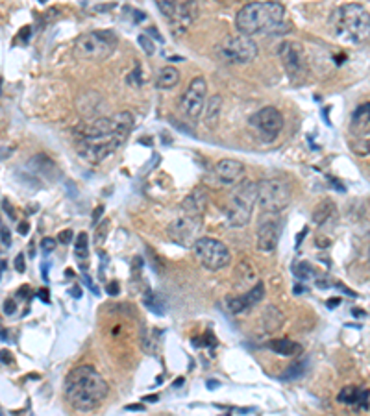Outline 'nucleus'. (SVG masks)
Here are the masks:
<instances>
[{
	"label": "nucleus",
	"instance_id": "f257e3e1",
	"mask_svg": "<svg viewBox=\"0 0 370 416\" xmlns=\"http://www.w3.org/2000/svg\"><path fill=\"white\" fill-rule=\"evenodd\" d=\"M134 128L130 111H119L111 117H100L82 126L76 134V150L80 158L91 165H98L126 143Z\"/></svg>",
	"mask_w": 370,
	"mask_h": 416
},
{
	"label": "nucleus",
	"instance_id": "f03ea898",
	"mask_svg": "<svg viewBox=\"0 0 370 416\" xmlns=\"http://www.w3.org/2000/svg\"><path fill=\"white\" fill-rule=\"evenodd\" d=\"M108 396V383L89 364L71 370L65 379V400L74 411H95Z\"/></svg>",
	"mask_w": 370,
	"mask_h": 416
},
{
	"label": "nucleus",
	"instance_id": "7ed1b4c3",
	"mask_svg": "<svg viewBox=\"0 0 370 416\" xmlns=\"http://www.w3.org/2000/svg\"><path fill=\"white\" fill-rule=\"evenodd\" d=\"M236 26L245 35H267L284 32L285 8L274 0L250 2L236 17Z\"/></svg>",
	"mask_w": 370,
	"mask_h": 416
},
{
	"label": "nucleus",
	"instance_id": "20e7f679",
	"mask_svg": "<svg viewBox=\"0 0 370 416\" xmlns=\"http://www.w3.org/2000/svg\"><path fill=\"white\" fill-rule=\"evenodd\" d=\"M332 30L342 43L359 45L370 37V13L361 4H342L332 13Z\"/></svg>",
	"mask_w": 370,
	"mask_h": 416
},
{
	"label": "nucleus",
	"instance_id": "39448f33",
	"mask_svg": "<svg viewBox=\"0 0 370 416\" xmlns=\"http://www.w3.org/2000/svg\"><path fill=\"white\" fill-rule=\"evenodd\" d=\"M258 204V183L243 180L237 183L226 198V220L231 228H245L252 219Z\"/></svg>",
	"mask_w": 370,
	"mask_h": 416
},
{
	"label": "nucleus",
	"instance_id": "423d86ee",
	"mask_svg": "<svg viewBox=\"0 0 370 416\" xmlns=\"http://www.w3.org/2000/svg\"><path fill=\"white\" fill-rule=\"evenodd\" d=\"M119 39L111 30H93L74 41L72 54L80 62H104L115 52Z\"/></svg>",
	"mask_w": 370,
	"mask_h": 416
},
{
	"label": "nucleus",
	"instance_id": "0eeeda50",
	"mask_svg": "<svg viewBox=\"0 0 370 416\" xmlns=\"http://www.w3.org/2000/svg\"><path fill=\"white\" fill-rule=\"evenodd\" d=\"M291 202V185L282 178H267L258 183V204L269 215H279Z\"/></svg>",
	"mask_w": 370,
	"mask_h": 416
},
{
	"label": "nucleus",
	"instance_id": "6e6552de",
	"mask_svg": "<svg viewBox=\"0 0 370 416\" xmlns=\"http://www.w3.org/2000/svg\"><path fill=\"white\" fill-rule=\"evenodd\" d=\"M216 54L230 65H246L258 56V45L250 35H230L216 47Z\"/></svg>",
	"mask_w": 370,
	"mask_h": 416
},
{
	"label": "nucleus",
	"instance_id": "1a4fd4ad",
	"mask_svg": "<svg viewBox=\"0 0 370 416\" xmlns=\"http://www.w3.org/2000/svg\"><path fill=\"white\" fill-rule=\"evenodd\" d=\"M192 254L195 258L200 261L204 268L207 270H222L224 267H228L231 261L230 250L224 243L213 239V237H200V239L195 241L192 244Z\"/></svg>",
	"mask_w": 370,
	"mask_h": 416
},
{
	"label": "nucleus",
	"instance_id": "9d476101",
	"mask_svg": "<svg viewBox=\"0 0 370 416\" xmlns=\"http://www.w3.org/2000/svg\"><path fill=\"white\" fill-rule=\"evenodd\" d=\"M278 56L289 80L293 83L306 81L309 74V65L302 45L296 43V41H284L278 48Z\"/></svg>",
	"mask_w": 370,
	"mask_h": 416
},
{
	"label": "nucleus",
	"instance_id": "9b49d317",
	"mask_svg": "<svg viewBox=\"0 0 370 416\" xmlns=\"http://www.w3.org/2000/svg\"><path fill=\"white\" fill-rule=\"evenodd\" d=\"M182 111L189 120H198L207 104V83L202 76L192 78L185 93L182 95Z\"/></svg>",
	"mask_w": 370,
	"mask_h": 416
},
{
	"label": "nucleus",
	"instance_id": "f8f14e48",
	"mask_svg": "<svg viewBox=\"0 0 370 416\" xmlns=\"http://www.w3.org/2000/svg\"><path fill=\"white\" fill-rule=\"evenodd\" d=\"M252 122H254V126L258 128V132H260L265 141H272L284 129V115L272 105H267V108L258 111Z\"/></svg>",
	"mask_w": 370,
	"mask_h": 416
},
{
	"label": "nucleus",
	"instance_id": "ddd939ff",
	"mask_svg": "<svg viewBox=\"0 0 370 416\" xmlns=\"http://www.w3.org/2000/svg\"><path fill=\"white\" fill-rule=\"evenodd\" d=\"M202 226V216H192L187 213H182V216L174 220L173 224L168 226V235L173 237V241L180 243L182 246L187 244H195V235L198 233Z\"/></svg>",
	"mask_w": 370,
	"mask_h": 416
},
{
	"label": "nucleus",
	"instance_id": "4468645a",
	"mask_svg": "<svg viewBox=\"0 0 370 416\" xmlns=\"http://www.w3.org/2000/svg\"><path fill=\"white\" fill-rule=\"evenodd\" d=\"M282 228H284V222L276 219V215L265 219L258 228V250L265 252V254L274 252L276 246H278L279 235H282Z\"/></svg>",
	"mask_w": 370,
	"mask_h": 416
},
{
	"label": "nucleus",
	"instance_id": "2eb2a0df",
	"mask_svg": "<svg viewBox=\"0 0 370 416\" xmlns=\"http://www.w3.org/2000/svg\"><path fill=\"white\" fill-rule=\"evenodd\" d=\"M198 13H200V6H198L197 0H185L182 4H178L174 15L170 17V30L173 34L178 37L183 35L192 26V23L198 19Z\"/></svg>",
	"mask_w": 370,
	"mask_h": 416
},
{
	"label": "nucleus",
	"instance_id": "dca6fc26",
	"mask_svg": "<svg viewBox=\"0 0 370 416\" xmlns=\"http://www.w3.org/2000/svg\"><path fill=\"white\" fill-rule=\"evenodd\" d=\"M213 173L222 185H237L239 182H243L245 165L237 159H221L219 163H215Z\"/></svg>",
	"mask_w": 370,
	"mask_h": 416
},
{
	"label": "nucleus",
	"instance_id": "f3484780",
	"mask_svg": "<svg viewBox=\"0 0 370 416\" xmlns=\"http://www.w3.org/2000/svg\"><path fill=\"white\" fill-rule=\"evenodd\" d=\"M265 296V285L263 282H258L254 287L250 289L245 294H241V296L230 298L228 300V309H230L233 315H239V313H245L248 309H252L254 306H258Z\"/></svg>",
	"mask_w": 370,
	"mask_h": 416
},
{
	"label": "nucleus",
	"instance_id": "a211bd4d",
	"mask_svg": "<svg viewBox=\"0 0 370 416\" xmlns=\"http://www.w3.org/2000/svg\"><path fill=\"white\" fill-rule=\"evenodd\" d=\"M370 393L369 391H363V388L357 387H347L342 388L339 396H337V402L342 403V405H354V407H366V400H369Z\"/></svg>",
	"mask_w": 370,
	"mask_h": 416
},
{
	"label": "nucleus",
	"instance_id": "6ab92c4d",
	"mask_svg": "<svg viewBox=\"0 0 370 416\" xmlns=\"http://www.w3.org/2000/svg\"><path fill=\"white\" fill-rule=\"evenodd\" d=\"M352 134L361 135L370 129V102L361 104L352 115Z\"/></svg>",
	"mask_w": 370,
	"mask_h": 416
},
{
	"label": "nucleus",
	"instance_id": "aec40b11",
	"mask_svg": "<svg viewBox=\"0 0 370 416\" xmlns=\"http://www.w3.org/2000/svg\"><path fill=\"white\" fill-rule=\"evenodd\" d=\"M269 348L282 357H296L302 354V345L291 339H274L269 342Z\"/></svg>",
	"mask_w": 370,
	"mask_h": 416
},
{
	"label": "nucleus",
	"instance_id": "412c9836",
	"mask_svg": "<svg viewBox=\"0 0 370 416\" xmlns=\"http://www.w3.org/2000/svg\"><path fill=\"white\" fill-rule=\"evenodd\" d=\"M204 209H206V195L202 191H195L182 204V213L192 216H202Z\"/></svg>",
	"mask_w": 370,
	"mask_h": 416
},
{
	"label": "nucleus",
	"instance_id": "4be33fe9",
	"mask_svg": "<svg viewBox=\"0 0 370 416\" xmlns=\"http://www.w3.org/2000/svg\"><path fill=\"white\" fill-rule=\"evenodd\" d=\"M180 81V72L174 67H163L158 72V78H156V87L158 89H173V87L178 86Z\"/></svg>",
	"mask_w": 370,
	"mask_h": 416
},
{
	"label": "nucleus",
	"instance_id": "5701e85b",
	"mask_svg": "<svg viewBox=\"0 0 370 416\" xmlns=\"http://www.w3.org/2000/svg\"><path fill=\"white\" fill-rule=\"evenodd\" d=\"M221 108H222V98L219 95L212 96L206 104V110H204V120H206L207 128H213L219 120V115H221Z\"/></svg>",
	"mask_w": 370,
	"mask_h": 416
},
{
	"label": "nucleus",
	"instance_id": "b1692460",
	"mask_svg": "<svg viewBox=\"0 0 370 416\" xmlns=\"http://www.w3.org/2000/svg\"><path fill=\"white\" fill-rule=\"evenodd\" d=\"M237 287H248L255 282V270L248 261H241L236 272Z\"/></svg>",
	"mask_w": 370,
	"mask_h": 416
},
{
	"label": "nucleus",
	"instance_id": "393cba45",
	"mask_svg": "<svg viewBox=\"0 0 370 416\" xmlns=\"http://www.w3.org/2000/svg\"><path fill=\"white\" fill-rule=\"evenodd\" d=\"M265 325H267V330L269 331H276L282 328V324H284V316H282V313L276 309V307H267V311H265Z\"/></svg>",
	"mask_w": 370,
	"mask_h": 416
},
{
	"label": "nucleus",
	"instance_id": "a878e982",
	"mask_svg": "<svg viewBox=\"0 0 370 416\" xmlns=\"http://www.w3.org/2000/svg\"><path fill=\"white\" fill-rule=\"evenodd\" d=\"M333 215H335V206H333L332 202H323V204L318 206L317 213H315V222L324 226L326 222H332Z\"/></svg>",
	"mask_w": 370,
	"mask_h": 416
},
{
	"label": "nucleus",
	"instance_id": "bb28decb",
	"mask_svg": "<svg viewBox=\"0 0 370 416\" xmlns=\"http://www.w3.org/2000/svg\"><path fill=\"white\" fill-rule=\"evenodd\" d=\"M354 152L361 154V156H369L370 154V129L365 134L356 135V141H354Z\"/></svg>",
	"mask_w": 370,
	"mask_h": 416
},
{
	"label": "nucleus",
	"instance_id": "cd10ccee",
	"mask_svg": "<svg viewBox=\"0 0 370 416\" xmlns=\"http://www.w3.org/2000/svg\"><path fill=\"white\" fill-rule=\"evenodd\" d=\"M154 2L156 6H158V10L161 11L167 19H170L174 15V11H176V8H178V0H154Z\"/></svg>",
	"mask_w": 370,
	"mask_h": 416
},
{
	"label": "nucleus",
	"instance_id": "c85d7f7f",
	"mask_svg": "<svg viewBox=\"0 0 370 416\" xmlns=\"http://www.w3.org/2000/svg\"><path fill=\"white\" fill-rule=\"evenodd\" d=\"M306 374V363H294L291 364L289 369H285V372L282 374V379H296L300 378V376H303Z\"/></svg>",
	"mask_w": 370,
	"mask_h": 416
},
{
	"label": "nucleus",
	"instance_id": "c756f323",
	"mask_svg": "<svg viewBox=\"0 0 370 416\" xmlns=\"http://www.w3.org/2000/svg\"><path fill=\"white\" fill-rule=\"evenodd\" d=\"M87 235L86 233H80L78 235V239H76V258L78 261H82L83 259V263L87 261V255H89V252H87Z\"/></svg>",
	"mask_w": 370,
	"mask_h": 416
},
{
	"label": "nucleus",
	"instance_id": "7c9ffc66",
	"mask_svg": "<svg viewBox=\"0 0 370 416\" xmlns=\"http://www.w3.org/2000/svg\"><path fill=\"white\" fill-rule=\"evenodd\" d=\"M293 274L299 279H309L311 276H315V272H313V268L309 267L308 263H294L293 267Z\"/></svg>",
	"mask_w": 370,
	"mask_h": 416
},
{
	"label": "nucleus",
	"instance_id": "2f4dec72",
	"mask_svg": "<svg viewBox=\"0 0 370 416\" xmlns=\"http://www.w3.org/2000/svg\"><path fill=\"white\" fill-rule=\"evenodd\" d=\"M144 304L152 309L154 313H158V315H163V306H159L158 304V296L156 294H152L150 291H146V296H144Z\"/></svg>",
	"mask_w": 370,
	"mask_h": 416
},
{
	"label": "nucleus",
	"instance_id": "473e14b6",
	"mask_svg": "<svg viewBox=\"0 0 370 416\" xmlns=\"http://www.w3.org/2000/svg\"><path fill=\"white\" fill-rule=\"evenodd\" d=\"M106 235H108V220H102L100 226L96 228L95 231V244L96 246H100V244H104V241H106Z\"/></svg>",
	"mask_w": 370,
	"mask_h": 416
},
{
	"label": "nucleus",
	"instance_id": "72a5a7b5",
	"mask_svg": "<svg viewBox=\"0 0 370 416\" xmlns=\"http://www.w3.org/2000/svg\"><path fill=\"white\" fill-rule=\"evenodd\" d=\"M139 45L143 47V50L146 54H149V56H152V54L156 52L154 43H152V41H150V39L146 37V35H139Z\"/></svg>",
	"mask_w": 370,
	"mask_h": 416
},
{
	"label": "nucleus",
	"instance_id": "f704fd0d",
	"mask_svg": "<svg viewBox=\"0 0 370 416\" xmlns=\"http://www.w3.org/2000/svg\"><path fill=\"white\" fill-rule=\"evenodd\" d=\"M54 248H56V241H54L52 237H45V239L41 241V250H43L45 254L54 252Z\"/></svg>",
	"mask_w": 370,
	"mask_h": 416
},
{
	"label": "nucleus",
	"instance_id": "c9c22d12",
	"mask_svg": "<svg viewBox=\"0 0 370 416\" xmlns=\"http://www.w3.org/2000/svg\"><path fill=\"white\" fill-rule=\"evenodd\" d=\"M15 311H17V304H15L13 300H6L4 301V315L11 316V315H15Z\"/></svg>",
	"mask_w": 370,
	"mask_h": 416
},
{
	"label": "nucleus",
	"instance_id": "e433bc0d",
	"mask_svg": "<svg viewBox=\"0 0 370 416\" xmlns=\"http://www.w3.org/2000/svg\"><path fill=\"white\" fill-rule=\"evenodd\" d=\"M2 246H4V248H10L11 246V235L4 224H2Z\"/></svg>",
	"mask_w": 370,
	"mask_h": 416
},
{
	"label": "nucleus",
	"instance_id": "4c0bfd02",
	"mask_svg": "<svg viewBox=\"0 0 370 416\" xmlns=\"http://www.w3.org/2000/svg\"><path fill=\"white\" fill-rule=\"evenodd\" d=\"M15 268H17V272H24V270H26V263H24L23 254H19L15 258Z\"/></svg>",
	"mask_w": 370,
	"mask_h": 416
},
{
	"label": "nucleus",
	"instance_id": "58836bf2",
	"mask_svg": "<svg viewBox=\"0 0 370 416\" xmlns=\"http://www.w3.org/2000/svg\"><path fill=\"white\" fill-rule=\"evenodd\" d=\"M59 243L62 244H71L72 243V231L71 230H65L59 233Z\"/></svg>",
	"mask_w": 370,
	"mask_h": 416
},
{
	"label": "nucleus",
	"instance_id": "ea45409f",
	"mask_svg": "<svg viewBox=\"0 0 370 416\" xmlns=\"http://www.w3.org/2000/svg\"><path fill=\"white\" fill-rule=\"evenodd\" d=\"M108 294H113V296H117V294H119V283L111 282L110 285H108Z\"/></svg>",
	"mask_w": 370,
	"mask_h": 416
},
{
	"label": "nucleus",
	"instance_id": "a19ab883",
	"mask_svg": "<svg viewBox=\"0 0 370 416\" xmlns=\"http://www.w3.org/2000/svg\"><path fill=\"white\" fill-rule=\"evenodd\" d=\"M28 230H30V226L26 224V222H23V224H19V233L21 235H26V233H28Z\"/></svg>",
	"mask_w": 370,
	"mask_h": 416
},
{
	"label": "nucleus",
	"instance_id": "79ce46f5",
	"mask_svg": "<svg viewBox=\"0 0 370 416\" xmlns=\"http://www.w3.org/2000/svg\"><path fill=\"white\" fill-rule=\"evenodd\" d=\"M4 211H6V213H8V215H10V219H15V213H13V211H11L10 204H8V202H6V200H4Z\"/></svg>",
	"mask_w": 370,
	"mask_h": 416
},
{
	"label": "nucleus",
	"instance_id": "37998d69",
	"mask_svg": "<svg viewBox=\"0 0 370 416\" xmlns=\"http://www.w3.org/2000/svg\"><path fill=\"white\" fill-rule=\"evenodd\" d=\"M10 355H11L10 352H6V349H4V352H2V363H4V364H8V363H10V361H11V357H10Z\"/></svg>",
	"mask_w": 370,
	"mask_h": 416
},
{
	"label": "nucleus",
	"instance_id": "c03bdc74",
	"mask_svg": "<svg viewBox=\"0 0 370 416\" xmlns=\"http://www.w3.org/2000/svg\"><path fill=\"white\" fill-rule=\"evenodd\" d=\"M102 211H104V209H102V207H98V211H95V215H93V220H95V224H96V220L100 219Z\"/></svg>",
	"mask_w": 370,
	"mask_h": 416
},
{
	"label": "nucleus",
	"instance_id": "a18cd8bd",
	"mask_svg": "<svg viewBox=\"0 0 370 416\" xmlns=\"http://www.w3.org/2000/svg\"><path fill=\"white\" fill-rule=\"evenodd\" d=\"M128 411H143V407L141 405H130V407H126Z\"/></svg>",
	"mask_w": 370,
	"mask_h": 416
},
{
	"label": "nucleus",
	"instance_id": "49530a36",
	"mask_svg": "<svg viewBox=\"0 0 370 416\" xmlns=\"http://www.w3.org/2000/svg\"><path fill=\"white\" fill-rule=\"evenodd\" d=\"M335 306H339V300H330V301H328V307H335Z\"/></svg>",
	"mask_w": 370,
	"mask_h": 416
},
{
	"label": "nucleus",
	"instance_id": "de8ad7c7",
	"mask_svg": "<svg viewBox=\"0 0 370 416\" xmlns=\"http://www.w3.org/2000/svg\"><path fill=\"white\" fill-rule=\"evenodd\" d=\"M144 400H146V402L154 403V402H158V396H146V398H144Z\"/></svg>",
	"mask_w": 370,
	"mask_h": 416
},
{
	"label": "nucleus",
	"instance_id": "09e8293b",
	"mask_svg": "<svg viewBox=\"0 0 370 416\" xmlns=\"http://www.w3.org/2000/svg\"><path fill=\"white\" fill-rule=\"evenodd\" d=\"M41 300H43V301H48V298H47V291H45V289H43V291H41Z\"/></svg>",
	"mask_w": 370,
	"mask_h": 416
},
{
	"label": "nucleus",
	"instance_id": "8fccbe9b",
	"mask_svg": "<svg viewBox=\"0 0 370 416\" xmlns=\"http://www.w3.org/2000/svg\"><path fill=\"white\" fill-rule=\"evenodd\" d=\"M183 379H176V383H174V387H182Z\"/></svg>",
	"mask_w": 370,
	"mask_h": 416
},
{
	"label": "nucleus",
	"instance_id": "3c124183",
	"mask_svg": "<svg viewBox=\"0 0 370 416\" xmlns=\"http://www.w3.org/2000/svg\"><path fill=\"white\" fill-rule=\"evenodd\" d=\"M39 2H41V4H45V2H47V0H39Z\"/></svg>",
	"mask_w": 370,
	"mask_h": 416
}]
</instances>
